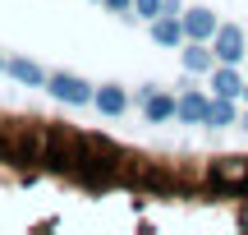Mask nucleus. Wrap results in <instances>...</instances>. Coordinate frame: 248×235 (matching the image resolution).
<instances>
[{"label":"nucleus","instance_id":"obj_1","mask_svg":"<svg viewBox=\"0 0 248 235\" xmlns=\"http://www.w3.org/2000/svg\"><path fill=\"white\" fill-rule=\"evenodd\" d=\"M124 166H129V157H124L110 138L83 134V157H78V166H74V180H78L83 189H110V185L124 180Z\"/></svg>","mask_w":248,"mask_h":235},{"label":"nucleus","instance_id":"obj_2","mask_svg":"<svg viewBox=\"0 0 248 235\" xmlns=\"http://www.w3.org/2000/svg\"><path fill=\"white\" fill-rule=\"evenodd\" d=\"M46 134L51 129L42 120H9V162L28 166V162H42L46 157Z\"/></svg>","mask_w":248,"mask_h":235},{"label":"nucleus","instance_id":"obj_3","mask_svg":"<svg viewBox=\"0 0 248 235\" xmlns=\"http://www.w3.org/2000/svg\"><path fill=\"white\" fill-rule=\"evenodd\" d=\"M78 157H83V134L78 129H51L46 134V157L42 162L51 166V171H64V175H74V166H78Z\"/></svg>","mask_w":248,"mask_h":235},{"label":"nucleus","instance_id":"obj_4","mask_svg":"<svg viewBox=\"0 0 248 235\" xmlns=\"http://www.w3.org/2000/svg\"><path fill=\"white\" fill-rule=\"evenodd\" d=\"M124 180H129L133 189H147V194H166V189H175V180H170L166 171H156L152 162H142V157H129V166H124Z\"/></svg>","mask_w":248,"mask_h":235},{"label":"nucleus","instance_id":"obj_5","mask_svg":"<svg viewBox=\"0 0 248 235\" xmlns=\"http://www.w3.org/2000/svg\"><path fill=\"white\" fill-rule=\"evenodd\" d=\"M51 92L60 101H69V106H83V101H92V88L78 79V74H55L51 79Z\"/></svg>","mask_w":248,"mask_h":235},{"label":"nucleus","instance_id":"obj_6","mask_svg":"<svg viewBox=\"0 0 248 235\" xmlns=\"http://www.w3.org/2000/svg\"><path fill=\"white\" fill-rule=\"evenodd\" d=\"M216 55H221L225 65H234L244 55V33L239 28H216Z\"/></svg>","mask_w":248,"mask_h":235},{"label":"nucleus","instance_id":"obj_7","mask_svg":"<svg viewBox=\"0 0 248 235\" xmlns=\"http://www.w3.org/2000/svg\"><path fill=\"white\" fill-rule=\"evenodd\" d=\"M212 185H248V162H234V157L216 162L212 166Z\"/></svg>","mask_w":248,"mask_h":235},{"label":"nucleus","instance_id":"obj_8","mask_svg":"<svg viewBox=\"0 0 248 235\" xmlns=\"http://www.w3.org/2000/svg\"><path fill=\"white\" fill-rule=\"evenodd\" d=\"M184 33L193 37V42L212 37V33H216V18H212V9H188V14H184Z\"/></svg>","mask_w":248,"mask_h":235},{"label":"nucleus","instance_id":"obj_9","mask_svg":"<svg viewBox=\"0 0 248 235\" xmlns=\"http://www.w3.org/2000/svg\"><path fill=\"white\" fill-rule=\"evenodd\" d=\"M207 106H212L207 97H198V92H184V97H179V111H175V116L193 125V120H207Z\"/></svg>","mask_w":248,"mask_h":235},{"label":"nucleus","instance_id":"obj_10","mask_svg":"<svg viewBox=\"0 0 248 235\" xmlns=\"http://www.w3.org/2000/svg\"><path fill=\"white\" fill-rule=\"evenodd\" d=\"M152 37H156L161 46H179V37H184V23H179V18H156Z\"/></svg>","mask_w":248,"mask_h":235},{"label":"nucleus","instance_id":"obj_11","mask_svg":"<svg viewBox=\"0 0 248 235\" xmlns=\"http://www.w3.org/2000/svg\"><path fill=\"white\" fill-rule=\"evenodd\" d=\"M9 74H14L18 83H28V88H37V83H51V79H46V74L37 69L32 60H9Z\"/></svg>","mask_w":248,"mask_h":235},{"label":"nucleus","instance_id":"obj_12","mask_svg":"<svg viewBox=\"0 0 248 235\" xmlns=\"http://www.w3.org/2000/svg\"><path fill=\"white\" fill-rule=\"evenodd\" d=\"M212 88H216V97H234V92H244V83H239V74H234V69H216Z\"/></svg>","mask_w":248,"mask_h":235},{"label":"nucleus","instance_id":"obj_13","mask_svg":"<svg viewBox=\"0 0 248 235\" xmlns=\"http://www.w3.org/2000/svg\"><path fill=\"white\" fill-rule=\"evenodd\" d=\"M179 111V101H170V97H156V92H147V120H170Z\"/></svg>","mask_w":248,"mask_h":235},{"label":"nucleus","instance_id":"obj_14","mask_svg":"<svg viewBox=\"0 0 248 235\" xmlns=\"http://www.w3.org/2000/svg\"><path fill=\"white\" fill-rule=\"evenodd\" d=\"M92 101H97V111H106V116H120V111H124V92L120 88H101Z\"/></svg>","mask_w":248,"mask_h":235},{"label":"nucleus","instance_id":"obj_15","mask_svg":"<svg viewBox=\"0 0 248 235\" xmlns=\"http://www.w3.org/2000/svg\"><path fill=\"white\" fill-rule=\"evenodd\" d=\"M234 120V106H230V97H216L212 106H207V125H230Z\"/></svg>","mask_w":248,"mask_h":235},{"label":"nucleus","instance_id":"obj_16","mask_svg":"<svg viewBox=\"0 0 248 235\" xmlns=\"http://www.w3.org/2000/svg\"><path fill=\"white\" fill-rule=\"evenodd\" d=\"M184 65H188L193 74H202V69H212V55H207L202 46H188V51H184Z\"/></svg>","mask_w":248,"mask_h":235},{"label":"nucleus","instance_id":"obj_17","mask_svg":"<svg viewBox=\"0 0 248 235\" xmlns=\"http://www.w3.org/2000/svg\"><path fill=\"white\" fill-rule=\"evenodd\" d=\"M133 9L142 18H156V9H166V0H133Z\"/></svg>","mask_w":248,"mask_h":235},{"label":"nucleus","instance_id":"obj_18","mask_svg":"<svg viewBox=\"0 0 248 235\" xmlns=\"http://www.w3.org/2000/svg\"><path fill=\"white\" fill-rule=\"evenodd\" d=\"M106 5H110V9H129L133 0H106Z\"/></svg>","mask_w":248,"mask_h":235},{"label":"nucleus","instance_id":"obj_19","mask_svg":"<svg viewBox=\"0 0 248 235\" xmlns=\"http://www.w3.org/2000/svg\"><path fill=\"white\" fill-rule=\"evenodd\" d=\"M0 69H5V60H0Z\"/></svg>","mask_w":248,"mask_h":235},{"label":"nucleus","instance_id":"obj_20","mask_svg":"<svg viewBox=\"0 0 248 235\" xmlns=\"http://www.w3.org/2000/svg\"><path fill=\"white\" fill-rule=\"evenodd\" d=\"M244 129H248V120H244Z\"/></svg>","mask_w":248,"mask_h":235},{"label":"nucleus","instance_id":"obj_21","mask_svg":"<svg viewBox=\"0 0 248 235\" xmlns=\"http://www.w3.org/2000/svg\"><path fill=\"white\" fill-rule=\"evenodd\" d=\"M244 92H248V88H244Z\"/></svg>","mask_w":248,"mask_h":235}]
</instances>
